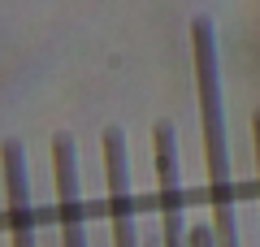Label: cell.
<instances>
[{"mask_svg":"<svg viewBox=\"0 0 260 247\" xmlns=\"http://www.w3.org/2000/svg\"><path fill=\"white\" fill-rule=\"evenodd\" d=\"M251 143H256V178H260V109L251 117Z\"/></svg>","mask_w":260,"mask_h":247,"instance_id":"8992f818","label":"cell"},{"mask_svg":"<svg viewBox=\"0 0 260 247\" xmlns=\"http://www.w3.org/2000/svg\"><path fill=\"white\" fill-rule=\"evenodd\" d=\"M152 165H156V195H160V234L165 247H186L182 234V191H178V139L169 121H156L152 130Z\"/></svg>","mask_w":260,"mask_h":247,"instance_id":"7a4b0ae2","label":"cell"},{"mask_svg":"<svg viewBox=\"0 0 260 247\" xmlns=\"http://www.w3.org/2000/svg\"><path fill=\"white\" fill-rule=\"evenodd\" d=\"M5 165V204H9V238L13 247H35V217H30V182H26V152L18 139L0 143Z\"/></svg>","mask_w":260,"mask_h":247,"instance_id":"277c9868","label":"cell"},{"mask_svg":"<svg viewBox=\"0 0 260 247\" xmlns=\"http://www.w3.org/2000/svg\"><path fill=\"white\" fill-rule=\"evenodd\" d=\"M52 174H56V212H61V243L87 247L83 200H78V169H74V139L56 135L52 143Z\"/></svg>","mask_w":260,"mask_h":247,"instance_id":"5b68a950","label":"cell"},{"mask_svg":"<svg viewBox=\"0 0 260 247\" xmlns=\"http://www.w3.org/2000/svg\"><path fill=\"white\" fill-rule=\"evenodd\" d=\"M191 61L195 91H200V121H204V156H208V195H213V243L239 247V217H234V182H230V147H225V100L217 74V39L213 22H191Z\"/></svg>","mask_w":260,"mask_h":247,"instance_id":"6da1fadb","label":"cell"},{"mask_svg":"<svg viewBox=\"0 0 260 247\" xmlns=\"http://www.w3.org/2000/svg\"><path fill=\"white\" fill-rule=\"evenodd\" d=\"M104 178H109V221L113 247H139L135 238V208H130V169H126V139L117 126L104 130Z\"/></svg>","mask_w":260,"mask_h":247,"instance_id":"3957f363","label":"cell"}]
</instances>
